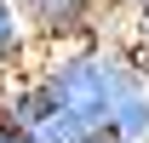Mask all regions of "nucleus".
Instances as JSON below:
<instances>
[{
	"mask_svg": "<svg viewBox=\"0 0 149 143\" xmlns=\"http://www.w3.org/2000/svg\"><path fill=\"white\" fill-rule=\"evenodd\" d=\"M120 57L126 52L109 46V40H80V46H63L35 80L46 86V97L57 109H69L74 120H86L97 132L103 115H109V92H115V74H120Z\"/></svg>",
	"mask_w": 149,
	"mask_h": 143,
	"instance_id": "nucleus-1",
	"label": "nucleus"
},
{
	"mask_svg": "<svg viewBox=\"0 0 149 143\" xmlns=\"http://www.w3.org/2000/svg\"><path fill=\"white\" fill-rule=\"evenodd\" d=\"M35 52V35H29V17H23L17 0H0V69L17 74Z\"/></svg>",
	"mask_w": 149,
	"mask_h": 143,
	"instance_id": "nucleus-5",
	"label": "nucleus"
},
{
	"mask_svg": "<svg viewBox=\"0 0 149 143\" xmlns=\"http://www.w3.org/2000/svg\"><path fill=\"white\" fill-rule=\"evenodd\" d=\"M46 109H57V103L46 97V86H40L35 74H12V86H6V103H0V126L23 137V132H29V126H35Z\"/></svg>",
	"mask_w": 149,
	"mask_h": 143,
	"instance_id": "nucleus-4",
	"label": "nucleus"
},
{
	"mask_svg": "<svg viewBox=\"0 0 149 143\" xmlns=\"http://www.w3.org/2000/svg\"><path fill=\"white\" fill-rule=\"evenodd\" d=\"M103 132L115 143H149V63L143 57H120V74H115L109 92V115H103Z\"/></svg>",
	"mask_w": 149,
	"mask_h": 143,
	"instance_id": "nucleus-2",
	"label": "nucleus"
},
{
	"mask_svg": "<svg viewBox=\"0 0 149 143\" xmlns=\"http://www.w3.org/2000/svg\"><path fill=\"white\" fill-rule=\"evenodd\" d=\"M17 6L35 40H52V46L97 40V0H17Z\"/></svg>",
	"mask_w": 149,
	"mask_h": 143,
	"instance_id": "nucleus-3",
	"label": "nucleus"
},
{
	"mask_svg": "<svg viewBox=\"0 0 149 143\" xmlns=\"http://www.w3.org/2000/svg\"><path fill=\"white\" fill-rule=\"evenodd\" d=\"M6 86H12V74H6V69H0V103H6Z\"/></svg>",
	"mask_w": 149,
	"mask_h": 143,
	"instance_id": "nucleus-6",
	"label": "nucleus"
}]
</instances>
